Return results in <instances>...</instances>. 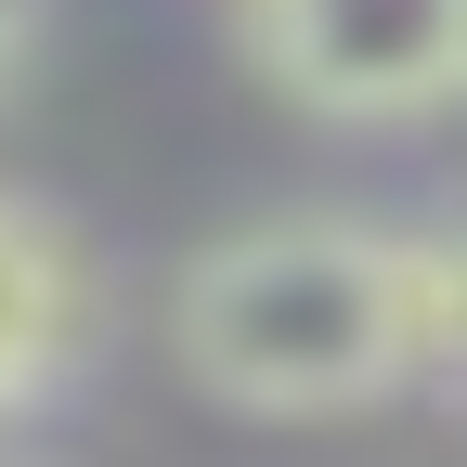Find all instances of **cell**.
I'll use <instances>...</instances> for the list:
<instances>
[{"mask_svg": "<svg viewBox=\"0 0 467 467\" xmlns=\"http://www.w3.org/2000/svg\"><path fill=\"white\" fill-rule=\"evenodd\" d=\"M247 52L285 104L337 130L467 104V0H247Z\"/></svg>", "mask_w": 467, "mask_h": 467, "instance_id": "cell-2", "label": "cell"}, {"mask_svg": "<svg viewBox=\"0 0 467 467\" xmlns=\"http://www.w3.org/2000/svg\"><path fill=\"white\" fill-rule=\"evenodd\" d=\"M169 350L234 416H273V429L364 416V402L416 389L402 234L389 221H337V208H285V221L221 234L169 285Z\"/></svg>", "mask_w": 467, "mask_h": 467, "instance_id": "cell-1", "label": "cell"}, {"mask_svg": "<svg viewBox=\"0 0 467 467\" xmlns=\"http://www.w3.org/2000/svg\"><path fill=\"white\" fill-rule=\"evenodd\" d=\"M402 325H416V377L467 364V221H416L402 234Z\"/></svg>", "mask_w": 467, "mask_h": 467, "instance_id": "cell-4", "label": "cell"}, {"mask_svg": "<svg viewBox=\"0 0 467 467\" xmlns=\"http://www.w3.org/2000/svg\"><path fill=\"white\" fill-rule=\"evenodd\" d=\"M429 389H441V416H454V429H467V364H454V377H429Z\"/></svg>", "mask_w": 467, "mask_h": 467, "instance_id": "cell-6", "label": "cell"}, {"mask_svg": "<svg viewBox=\"0 0 467 467\" xmlns=\"http://www.w3.org/2000/svg\"><path fill=\"white\" fill-rule=\"evenodd\" d=\"M39 66H52V14L39 0H0V117L39 91Z\"/></svg>", "mask_w": 467, "mask_h": 467, "instance_id": "cell-5", "label": "cell"}, {"mask_svg": "<svg viewBox=\"0 0 467 467\" xmlns=\"http://www.w3.org/2000/svg\"><path fill=\"white\" fill-rule=\"evenodd\" d=\"M91 350H104V260L78 247L66 208L0 182V441L66 416Z\"/></svg>", "mask_w": 467, "mask_h": 467, "instance_id": "cell-3", "label": "cell"}]
</instances>
